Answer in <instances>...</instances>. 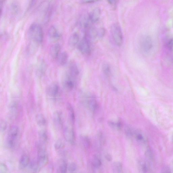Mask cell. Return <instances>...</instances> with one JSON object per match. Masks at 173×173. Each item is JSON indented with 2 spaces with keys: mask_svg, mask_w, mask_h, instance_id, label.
Masks as SVG:
<instances>
[{
  "mask_svg": "<svg viewBox=\"0 0 173 173\" xmlns=\"http://www.w3.org/2000/svg\"><path fill=\"white\" fill-rule=\"evenodd\" d=\"M28 37L30 42L38 45L41 44L43 40V32L41 26L37 23L31 24L29 27L28 33Z\"/></svg>",
  "mask_w": 173,
  "mask_h": 173,
  "instance_id": "cell-1",
  "label": "cell"
},
{
  "mask_svg": "<svg viewBox=\"0 0 173 173\" xmlns=\"http://www.w3.org/2000/svg\"><path fill=\"white\" fill-rule=\"evenodd\" d=\"M37 162L40 169L45 166L49 162L45 145L38 142L37 145Z\"/></svg>",
  "mask_w": 173,
  "mask_h": 173,
  "instance_id": "cell-2",
  "label": "cell"
},
{
  "mask_svg": "<svg viewBox=\"0 0 173 173\" xmlns=\"http://www.w3.org/2000/svg\"><path fill=\"white\" fill-rule=\"evenodd\" d=\"M111 33L114 42L119 46L122 45L123 42V36L122 29L120 25L117 23L112 25Z\"/></svg>",
  "mask_w": 173,
  "mask_h": 173,
  "instance_id": "cell-3",
  "label": "cell"
},
{
  "mask_svg": "<svg viewBox=\"0 0 173 173\" xmlns=\"http://www.w3.org/2000/svg\"><path fill=\"white\" fill-rule=\"evenodd\" d=\"M19 134V129L17 126L11 128L6 140V144L10 149H13L15 146Z\"/></svg>",
  "mask_w": 173,
  "mask_h": 173,
  "instance_id": "cell-4",
  "label": "cell"
},
{
  "mask_svg": "<svg viewBox=\"0 0 173 173\" xmlns=\"http://www.w3.org/2000/svg\"><path fill=\"white\" fill-rule=\"evenodd\" d=\"M60 93V87L56 82L51 83L46 88V93L48 96L54 100L58 97Z\"/></svg>",
  "mask_w": 173,
  "mask_h": 173,
  "instance_id": "cell-5",
  "label": "cell"
},
{
  "mask_svg": "<svg viewBox=\"0 0 173 173\" xmlns=\"http://www.w3.org/2000/svg\"><path fill=\"white\" fill-rule=\"evenodd\" d=\"M84 102L88 109L93 112L97 111L98 108L97 102L95 97L91 95H87L84 98Z\"/></svg>",
  "mask_w": 173,
  "mask_h": 173,
  "instance_id": "cell-6",
  "label": "cell"
},
{
  "mask_svg": "<svg viewBox=\"0 0 173 173\" xmlns=\"http://www.w3.org/2000/svg\"><path fill=\"white\" fill-rule=\"evenodd\" d=\"M85 37L91 43L94 42L98 37L97 30L91 24L84 28Z\"/></svg>",
  "mask_w": 173,
  "mask_h": 173,
  "instance_id": "cell-7",
  "label": "cell"
},
{
  "mask_svg": "<svg viewBox=\"0 0 173 173\" xmlns=\"http://www.w3.org/2000/svg\"><path fill=\"white\" fill-rule=\"evenodd\" d=\"M151 38L149 36H145L141 38L140 42V47L142 52L146 53L151 49L152 47Z\"/></svg>",
  "mask_w": 173,
  "mask_h": 173,
  "instance_id": "cell-8",
  "label": "cell"
},
{
  "mask_svg": "<svg viewBox=\"0 0 173 173\" xmlns=\"http://www.w3.org/2000/svg\"><path fill=\"white\" fill-rule=\"evenodd\" d=\"M91 43L85 37L81 40L79 44L78 49L81 53L85 55H89L91 53Z\"/></svg>",
  "mask_w": 173,
  "mask_h": 173,
  "instance_id": "cell-9",
  "label": "cell"
},
{
  "mask_svg": "<svg viewBox=\"0 0 173 173\" xmlns=\"http://www.w3.org/2000/svg\"><path fill=\"white\" fill-rule=\"evenodd\" d=\"M63 135L65 140L71 145H74L76 141V136L74 131L68 127L63 129Z\"/></svg>",
  "mask_w": 173,
  "mask_h": 173,
  "instance_id": "cell-10",
  "label": "cell"
},
{
  "mask_svg": "<svg viewBox=\"0 0 173 173\" xmlns=\"http://www.w3.org/2000/svg\"><path fill=\"white\" fill-rule=\"evenodd\" d=\"M54 126L57 130H60L63 128V119L62 113L60 111L55 112L53 115Z\"/></svg>",
  "mask_w": 173,
  "mask_h": 173,
  "instance_id": "cell-11",
  "label": "cell"
},
{
  "mask_svg": "<svg viewBox=\"0 0 173 173\" xmlns=\"http://www.w3.org/2000/svg\"><path fill=\"white\" fill-rule=\"evenodd\" d=\"M19 105L18 103L14 101L11 103L9 108V115L12 119H15L17 117L19 111Z\"/></svg>",
  "mask_w": 173,
  "mask_h": 173,
  "instance_id": "cell-12",
  "label": "cell"
},
{
  "mask_svg": "<svg viewBox=\"0 0 173 173\" xmlns=\"http://www.w3.org/2000/svg\"><path fill=\"white\" fill-rule=\"evenodd\" d=\"M101 11L100 8H97L94 9L88 15L89 18L91 23H96L98 21L101 16Z\"/></svg>",
  "mask_w": 173,
  "mask_h": 173,
  "instance_id": "cell-13",
  "label": "cell"
},
{
  "mask_svg": "<svg viewBox=\"0 0 173 173\" xmlns=\"http://www.w3.org/2000/svg\"><path fill=\"white\" fill-rule=\"evenodd\" d=\"M49 36L51 41L54 42H56L60 39V35L57 29L54 26H52L49 30Z\"/></svg>",
  "mask_w": 173,
  "mask_h": 173,
  "instance_id": "cell-14",
  "label": "cell"
},
{
  "mask_svg": "<svg viewBox=\"0 0 173 173\" xmlns=\"http://www.w3.org/2000/svg\"><path fill=\"white\" fill-rule=\"evenodd\" d=\"M62 85L66 91H71L75 86L74 80L68 75L63 80Z\"/></svg>",
  "mask_w": 173,
  "mask_h": 173,
  "instance_id": "cell-15",
  "label": "cell"
},
{
  "mask_svg": "<svg viewBox=\"0 0 173 173\" xmlns=\"http://www.w3.org/2000/svg\"><path fill=\"white\" fill-rule=\"evenodd\" d=\"M61 46L58 43H55L51 46L50 53L51 58L54 60H56L61 53Z\"/></svg>",
  "mask_w": 173,
  "mask_h": 173,
  "instance_id": "cell-16",
  "label": "cell"
},
{
  "mask_svg": "<svg viewBox=\"0 0 173 173\" xmlns=\"http://www.w3.org/2000/svg\"><path fill=\"white\" fill-rule=\"evenodd\" d=\"M68 75L72 79H74L78 77L79 74L78 66L74 62H72L70 65L69 73Z\"/></svg>",
  "mask_w": 173,
  "mask_h": 173,
  "instance_id": "cell-17",
  "label": "cell"
},
{
  "mask_svg": "<svg viewBox=\"0 0 173 173\" xmlns=\"http://www.w3.org/2000/svg\"><path fill=\"white\" fill-rule=\"evenodd\" d=\"M30 158L26 154H24L21 157L19 161V167L21 169L27 167L30 163Z\"/></svg>",
  "mask_w": 173,
  "mask_h": 173,
  "instance_id": "cell-18",
  "label": "cell"
},
{
  "mask_svg": "<svg viewBox=\"0 0 173 173\" xmlns=\"http://www.w3.org/2000/svg\"><path fill=\"white\" fill-rule=\"evenodd\" d=\"M79 35L78 33L74 32L69 37L68 44L71 47L75 46L79 41Z\"/></svg>",
  "mask_w": 173,
  "mask_h": 173,
  "instance_id": "cell-19",
  "label": "cell"
},
{
  "mask_svg": "<svg viewBox=\"0 0 173 173\" xmlns=\"http://www.w3.org/2000/svg\"><path fill=\"white\" fill-rule=\"evenodd\" d=\"M46 70V65L45 62L41 61L39 63L37 71V75L39 77H41L45 74Z\"/></svg>",
  "mask_w": 173,
  "mask_h": 173,
  "instance_id": "cell-20",
  "label": "cell"
},
{
  "mask_svg": "<svg viewBox=\"0 0 173 173\" xmlns=\"http://www.w3.org/2000/svg\"><path fill=\"white\" fill-rule=\"evenodd\" d=\"M68 58V54L65 51L61 53L57 59L58 64L61 66L64 65L67 63Z\"/></svg>",
  "mask_w": 173,
  "mask_h": 173,
  "instance_id": "cell-21",
  "label": "cell"
},
{
  "mask_svg": "<svg viewBox=\"0 0 173 173\" xmlns=\"http://www.w3.org/2000/svg\"><path fill=\"white\" fill-rule=\"evenodd\" d=\"M39 142L45 145L48 139L47 132L45 130H41L38 132Z\"/></svg>",
  "mask_w": 173,
  "mask_h": 173,
  "instance_id": "cell-22",
  "label": "cell"
},
{
  "mask_svg": "<svg viewBox=\"0 0 173 173\" xmlns=\"http://www.w3.org/2000/svg\"><path fill=\"white\" fill-rule=\"evenodd\" d=\"M36 120L37 123L40 127L46 126L47 121L45 116L41 114H38L36 116Z\"/></svg>",
  "mask_w": 173,
  "mask_h": 173,
  "instance_id": "cell-23",
  "label": "cell"
},
{
  "mask_svg": "<svg viewBox=\"0 0 173 173\" xmlns=\"http://www.w3.org/2000/svg\"><path fill=\"white\" fill-rule=\"evenodd\" d=\"M113 170L115 173H123V165L121 162L117 161L113 163Z\"/></svg>",
  "mask_w": 173,
  "mask_h": 173,
  "instance_id": "cell-24",
  "label": "cell"
},
{
  "mask_svg": "<svg viewBox=\"0 0 173 173\" xmlns=\"http://www.w3.org/2000/svg\"><path fill=\"white\" fill-rule=\"evenodd\" d=\"M102 71L105 75L109 78L111 75V66L107 63H104L102 66Z\"/></svg>",
  "mask_w": 173,
  "mask_h": 173,
  "instance_id": "cell-25",
  "label": "cell"
},
{
  "mask_svg": "<svg viewBox=\"0 0 173 173\" xmlns=\"http://www.w3.org/2000/svg\"><path fill=\"white\" fill-rule=\"evenodd\" d=\"M82 145L86 149H89L90 147L91 142L89 139L86 136H83L81 138Z\"/></svg>",
  "mask_w": 173,
  "mask_h": 173,
  "instance_id": "cell-26",
  "label": "cell"
},
{
  "mask_svg": "<svg viewBox=\"0 0 173 173\" xmlns=\"http://www.w3.org/2000/svg\"><path fill=\"white\" fill-rule=\"evenodd\" d=\"M29 165L32 173H36L40 171V169L37 161L31 162Z\"/></svg>",
  "mask_w": 173,
  "mask_h": 173,
  "instance_id": "cell-27",
  "label": "cell"
},
{
  "mask_svg": "<svg viewBox=\"0 0 173 173\" xmlns=\"http://www.w3.org/2000/svg\"><path fill=\"white\" fill-rule=\"evenodd\" d=\"M68 170V166L67 162L65 161H63L60 165L59 171L61 173H67Z\"/></svg>",
  "mask_w": 173,
  "mask_h": 173,
  "instance_id": "cell-28",
  "label": "cell"
},
{
  "mask_svg": "<svg viewBox=\"0 0 173 173\" xmlns=\"http://www.w3.org/2000/svg\"><path fill=\"white\" fill-rule=\"evenodd\" d=\"M92 164L94 167L98 168L101 167L102 164V161L98 157L95 156L92 160Z\"/></svg>",
  "mask_w": 173,
  "mask_h": 173,
  "instance_id": "cell-29",
  "label": "cell"
},
{
  "mask_svg": "<svg viewBox=\"0 0 173 173\" xmlns=\"http://www.w3.org/2000/svg\"><path fill=\"white\" fill-rule=\"evenodd\" d=\"M65 144L63 141L61 139H58L55 142L54 148L57 150H61L64 148Z\"/></svg>",
  "mask_w": 173,
  "mask_h": 173,
  "instance_id": "cell-30",
  "label": "cell"
},
{
  "mask_svg": "<svg viewBox=\"0 0 173 173\" xmlns=\"http://www.w3.org/2000/svg\"><path fill=\"white\" fill-rule=\"evenodd\" d=\"M139 170L142 173H146L148 170L147 164L144 161H140L139 164Z\"/></svg>",
  "mask_w": 173,
  "mask_h": 173,
  "instance_id": "cell-31",
  "label": "cell"
},
{
  "mask_svg": "<svg viewBox=\"0 0 173 173\" xmlns=\"http://www.w3.org/2000/svg\"><path fill=\"white\" fill-rule=\"evenodd\" d=\"M68 170L70 173H76L78 171V167L75 162H72L68 167Z\"/></svg>",
  "mask_w": 173,
  "mask_h": 173,
  "instance_id": "cell-32",
  "label": "cell"
},
{
  "mask_svg": "<svg viewBox=\"0 0 173 173\" xmlns=\"http://www.w3.org/2000/svg\"><path fill=\"white\" fill-rule=\"evenodd\" d=\"M109 123L110 126L112 128H117L118 130L121 129L122 127V123L120 121H119L117 123L110 121Z\"/></svg>",
  "mask_w": 173,
  "mask_h": 173,
  "instance_id": "cell-33",
  "label": "cell"
},
{
  "mask_svg": "<svg viewBox=\"0 0 173 173\" xmlns=\"http://www.w3.org/2000/svg\"><path fill=\"white\" fill-rule=\"evenodd\" d=\"M68 107L71 120L72 123H73L75 122V117L74 111H73V109L70 105L68 106Z\"/></svg>",
  "mask_w": 173,
  "mask_h": 173,
  "instance_id": "cell-34",
  "label": "cell"
},
{
  "mask_svg": "<svg viewBox=\"0 0 173 173\" xmlns=\"http://www.w3.org/2000/svg\"><path fill=\"white\" fill-rule=\"evenodd\" d=\"M7 128V123L4 120H1L0 123V128L2 132H5Z\"/></svg>",
  "mask_w": 173,
  "mask_h": 173,
  "instance_id": "cell-35",
  "label": "cell"
},
{
  "mask_svg": "<svg viewBox=\"0 0 173 173\" xmlns=\"http://www.w3.org/2000/svg\"><path fill=\"white\" fill-rule=\"evenodd\" d=\"M146 157L148 160L152 161L153 159V156L151 150L149 149H148L146 150L145 152Z\"/></svg>",
  "mask_w": 173,
  "mask_h": 173,
  "instance_id": "cell-36",
  "label": "cell"
},
{
  "mask_svg": "<svg viewBox=\"0 0 173 173\" xmlns=\"http://www.w3.org/2000/svg\"><path fill=\"white\" fill-rule=\"evenodd\" d=\"M105 30L104 28H99L97 30V34L98 37L102 38L104 37L105 34Z\"/></svg>",
  "mask_w": 173,
  "mask_h": 173,
  "instance_id": "cell-37",
  "label": "cell"
},
{
  "mask_svg": "<svg viewBox=\"0 0 173 173\" xmlns=\"http://www.w3.org/2000/svg\"><path fill=\"white\" fill-rule=\"evenodd\" d=\"M8 169L6 166L3 163H1L0 166V172L1 173H7Z\"/></svg>",
  "mask_w": 173,
  "mask_h": 173,
  "instance_id": "cell-38",
  "label": "cell"
},
{
  "mask_svg": "<svg viewBox=\"0 0 173 173\" xmlns=\"http://www.w3.org/2000/svg\"><path fill=\"white\" fill-rule=\"evenodd\" d=\"M161 173H171V169L168 167H165L162 169Z\"/></svg>",
  "mask_w": 173,
  "mask_h": 173,
  "instance_id": "cell-39",
  "label": "cell"
},
{
  "mask_svg": "<svg viewBox=\"0 0 173 173\" xmlns=\"http://www.w3.org/2000/svg\"><path fill=\"white\" fill-rule=\"evenodd\" d=\"M135 137L138 141H142L143 140V137L142 135L139 133H135Z\"/></svg>",
  "mask_w": 173,
  "mask_h": 173,
  "instance_id": "cell-40",
  "label": "cell"
},
{
  "mask_svg": "<svg viewBox=\"0 0 173 173\" xmlns=\"http://www.w3.org/2000/svg\"><path fill=\"white\" fill-rule=\"evenodd\" d=\"M167 45L169 49L172 50L173 49V39H171L169 40L167 43Z\"/></svg>",
  "mask_w": 173,
  "mask_h": 173,
  "instance_id": "cell-41",
  "label": "cell"
},
{
  "mask_svg": "<svg viewBox=\"0 0 173 173\" xmlns=\"http://www.w3.org/2000/svg\"><path fill=\"white\" fill-rule=\"evenodd\" d=\"M109 4L113 7H115L117 4L118 1H108Z\"/></svg>",
  "mask_w": 173,
  "mask_h": 173,
  "instance_id": "cell-42",
  "label": "cell"
},
{
  "mask_svg": "<svg viewBox=\"0 0 173 173\" xmlns=\"http://www.w3.org/2000/svg\"><path fill=\"white\" fill-rule=\"evenodd\" d=\"M105 158L106 160L108 161H111L112 159V156L109 154H106Z\"/></svg>",
  "mask_w": 173,
  "mask_h": 173,
  "instance_id": "cell-43",
  "label": "cell"
},
{
  "mask_svg": "<svg viewBox=\"0 0 173 173\" xmlns=\"http://www.w3.org/2000/svg\"><path fill=\"white\" fill-rule=\"evenodd\" d=\"M97 2L96 1H82V2L83 3H84V4H89V3H92L95 2Z\"/></svg>",
  "mask_w": 173,
  "mask_h": 173,
  "instance_id": "cell-44",
  "label": "cell"
}]
</instances>
